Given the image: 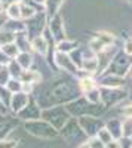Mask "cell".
Segmentation results:
<instances>
[{
    "mask_svg": "<svg viewBox=\"0 0 132 148\" xmlns=\"http://www.w3.org/2000/svg\"><path fill=\"white\" fill-rule=\"evenodd\" d=\"M80 148H91V145H86V144H85V145H82Z\"/></svg>",
    "mask_w": 132,
    "mask_h": 148,
    "instance_id": "2",
    "label": "cell"
},
{
    "mask_svg": "<svg viewBox=\"0 0 132 148\" xmlns=\"http://www.w3.org/2000/svg\"><path fill=\"white\" fill-rule=\"evenodd\" d=\"M100 136H101V139L104 141V144H109V141H110V136H109V133L105 132V129H102V132L100 133Z\"/></svg>",
    "mask_w": 132,
    "mask_h": 148,
    "instance_id": "1",
    "label": "cell"
}]
</instances>
